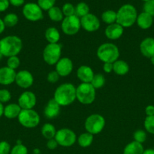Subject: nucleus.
<instances>
[{
  "instance_id": "1",
  "label": "nucleus",
  "mask_w": 154,
  "mask_h": 154,
  "mask_svg": "<svg viewBox=\"0 0 154 154\" xmlns=\"http://www.w3.org/2000/svg\"><path fill=\"white\" fill-rule=\"evenodd\" d=\"M53 99L60 107L69 106L76 99V87L71 83H63L57 87Z\"/></svg>"
},
{
  "instance_id": "2",
  "label": "nucleus",
  "mask_w": 154,
  "mask_h": 154,
  "mask_svg": "<svg viewBox=\"0 0 154 154\" xmlns=\"http://www.w3.org/2000/svg\"><path fill=\"white\" fill-rule=\"evenodd\" d=\"M23 49V42L17 35H8L0 40V52L3 57L18 56Z\"/></svg>"
},
{
  "instance_id": "3",
  "label": "nucleus",
  "mask_w": 154,
  "mask_h": 154,
  "mask_svg": "<svg viewBox=\"0 0 154 154\" xmlns=\"http://www.w3.org/2000/svg\"><path fill=\"white\" fill-rule=\"evenodd\" d=\"M137 11L135 7L131 4H125L121 6L116 11V23L123 28H128L136 23Z\"/></svg>"
},
{
  "instance_id": "4",
  "label": "nucleus",
  "mask_w": 154,
  "mask_h": 154,
  "mask_svg": "<svg viewBox=\"0 0 154 154\" xmlns=\"http://www.w3.org/2000/svg\"><path fill=\"white\" fill-rule=\"evenodd\" d=\"M119 49L113 43H104L98 47L97 50V57L104 63H113L119 60Z\"/></svg>"
},
{
  "instance_id": "5",
  "label": "nucleus",
  "mask_w": 154,
  "mask_h": 154,
  "mask_svg": "<svg viewBox=\"0 0 154 154\" xmlns=\"http://www.w3.org/2000/svg\"><path fill=\"white\" fill-rule=\"evenodd\" d=\"M96 98V90L90 83H81L76 87V99L82 105H91Z\"/></svg>"
},
{
  "instance_id": "6",
  "label": "nucleus",
  "mask_w": 154,
  "mask_h": 154,
  "mask_svg": "<svg viewBox=\"0 0 154 154\" xmlns=\"http://www.w3.org/2000/svg\"><path fill=\"white\" fill-rule=\"evenodd\" d=\"M106 120L102 115L99 114H92L86 118L85 121V129L86 132L91 135L100 134L104 129Z\"/></svg>"
},
{
  "instance_id": "7",
  "label": "nucleus",
  "mask_w": 154,
  "mask_h": 154,
  "mask_svg": "<svg viewBox=\"0 0 154 154\" xmlns=\"http://www.w3.org/2000/svg\"><path fill=\"white\" fill-rule=\"evenodd\" d=\"M18 119L20 124L27 129H33L40 123V116L33 109L21 110Z\"/></svg>"
},
{
  "instance_id": "8",
  "label": "nucleus",
  "mask_w": 154,
  "mask_h": 154,
  "mask_svg": "<svg viewBox=\"0 0 154 154\" xmlns=\"http://www.w3.org/2000/svg\"><path fill=\"white\" fill-rule=\"evenodd\" d=\"M61 53L62 47L60 44H48L44 48L42 57L45 63L53 66L61 58Z\"/></svg>"
},
{
  "instance_id": "9",
  "label": "nucleus",
  "mask_w": 154,
  "mask_h": 154,
  "mask_svg": "<svg viewBox=\"0 0 154 154\" xmlns=\"http://www.w3.org/2000/svg\"><path fill=\"white\" fill-rule=\"evenodd\" d=\"M54 139L57 141L58 145L61 147H69L76 142L77 137L72 129L63 128L57 131Z\"/></svg>"
},
{
  "instance_id": "10",
  "label": "nucleus",
  "mask_w": 154,
  "mask_h": 154,
  "mask_svg": "<svg viewBox=\"0 0 154 154\" xmlns=\"http://www.w3.org/2000/svg\"><path fill=\"white\" fill-rule=\"evenodd\" d=\"M81 29L80 18L76 15L65 17L61 23L62 32L66 35H74Z\"/></svg>"
},
{
  "instance_id": "11",
  "label": "nucleus",
  "mask_w": 154,
  "mask_h": 154,
  "mask_svg": "<svg viewBox=\"0 0 154 154\" xmlns=\"http://www.w3.org/2000/svg\"><path fill=\"white\" fill-rule=\"evenodd\" d=\"M23 15L24 17L31 22H36L43 18V11L38 5L37 3L28 2L23 7Z\"/></svg>"
},
{
  "instance_id": "12",
  "label": "nucleus",
  "mask_w": 154,
  "mask_h": 154,
  "mask_svg": "<svg viewBox=\"0 0 154 154\" xmlns=\"http://www.w3.org/2000/svg\"><path fill=\"white\" fill-rule=\"evenodd\" d=\"M81 27L88 32H94L99 29L101 21L96 15L89 13L83 17L80 18Z\"/></svg>"
},
{
  "instance_id": "13",
  "label": "nucleus",
  "mask_w": 154,
  "mask_h": 154,
  "mask_svg": "<svg viewBox=\"0 0 154 154\" xmlns=\"http://www.w3.org/2000/svg\"><path fill=\"white\" fill-rule=\"evenodd\" d=\"M36 96L31 91H25L20 95L18 98V105L22 110L33 109L36 105Z\"/></svg>"
},
{
  "instance_id": "14",
  "label": "nucleus",
  "mask_w": 154,
  "mask_h": 154,
  "mask_svg": "<svg viewBox=\"0 0 154 154\" xmlns=\"http://www.w3.org/2000/svg\"><path fill=\"white\" fill-rule=\"evenodd\" d=\"M34 82V78L30 72L27 70H21L17 72L15 83L18 87L23 89H28Z\"/></svg>"
},
{
  "instance_id": "15",
  "label": "nucleus",
  "mask_w": 154,
  "mask_h": 154,
  "mask_svg": "<svg viewBox=\"0 0 154 154\" xmlns=\"http://www.w3.org/2000/svg\"><path fill=\"white\" fill-rule=\"evenodd\" d=\"M73 69V63L68 57H63L55 65V71L60 77H66L71 74Z\"/></svg>"
},
{
  "instance_id": "16",
  "label": "nucleus",
  "mask_w": 154,
  "mask_h": 154,
  "mask_svg": "<svg viewBox=\"0 0 154 154\" xmlns=\"http://www.w3.org/2000/svg\"><path fill=\"white\" fill-rule=\"evenodd\" d=\"M17 72L8 66L0 68V84L4 86L11 85L15 82Z\"/></svg>"
},
{
  "instance_id": "17",
  "label": "nucleus",
  "mask_w": 154,
  "mask_h": 154,
  "mask_svg": "<svg viewBox=\"0 0 154 154\" xmlns=\"http://www.w3.org/2000/svg\"><path fill=\"white\" fill-rule=\"evenodd\" d=\"M124 33V28L117 23L107 25L104 30L105 36L110 40H117L122 37Z\"/></svg>"
},
{
  "instance_id": "18",
  "label": "nucleus",
  "mask_w": 154,
  "mask_h": 154,
  "mask_svg": "<svg viewBox=\"0 0 154 154\" xmlns=\"http://www.w3.org/2000/svg\"><path fill=\"white\" fill-rule=\"evenodd\" d=\"M60 106L54 99H50L44 108V115L48 119H54L59 115Z\"/></svg>"
},
{
  "instance_id": "19",
  "label": "nucleus",
  "mask_w": 154,
  "mask_h": 154,
  "mask_svg": "<svg viewBox=\"0 0 154 154\" xmlns=\"http://www.w3.org/2000/svg\"><path fill=\"white\" fill-rule=\"evenodd\" d=\"M140 51L143 57L150 58L154 55V38L147 37L140 44Z\"/></svg>"
},
{
  "instance_id": "20",
  "label": "nucleus",
  "mask_w": 154,
  "mask_h": 154,
  "mask_svg": "<svg viewBox=\"0 0 154 154\" xmlns=\"http://www.w3.org/2000/svg\"><path fill=\"white\" fill-rule=\"evenodd\" d=\"M76 75L82 83H91L95 73L91 68L86 65H83L77 69Z\"/></svg>"
},
{
  "instance_id": "21",
  "label": "nucleus",
  "mask_w": 154,
  "mask_h": 154,
  "mask_svg": "<svg viewBox=\"0 0 154 154\" xmlns=\"http://www.w3.org/2000/svg\"><path fill=\"white\" fill-rule=\"evenodd\" d=\"M136 23L142 29H147L152 26L153 23V17L149 14L143 11L137 15Z\"/></svg>"
},
{
  "instance_id": "22",
  "label": "nucleus",
  "mask_w": 154,
  "mask_h": 154,
  "mask_svg": "<svg viewBox=\"0 0 154 154\" xmlns=\"http://www.w3.org/2000/svg\"><path fill=\"white\" fill-rule=\"evenodd\" d=\"M21 110L22 109H21L18 104H8L4 108V116L8 119L18 118Z\"/></svg>"
},
{
  "instance_id": "23",
  "label": "nucleus",
  "mask_w": 154,
  "mask_h": 154,
  "mask_svg": "<svg viewBox=\"0 0 154 154\" xmlns=\"http://www.w3.org/2000/svg\"><path fill=\"white\" fill-rule=\"evenodd\" d=\"M144 151L143 144L137 141L128 143L123 150V154H143Z\"/></svg>"
},
{
  "instance_id": "24",
  "label": "nucleus",
  "mask_w": 154,
  "mask_h": 154,
  "mask_svg": "<svg viewBox=\"0 0 154 154\" xmlns=\"http://www.w3.org/2000/svg\"><path fill=\"white\" fill-rule=\"evenodd\" d=\"M45 38L48 44H57L60 38V32L55 27H48L45 32Z\"/></svg>"
},
{
  "instance_id": "25",
  "label": "nucleus",
  "mask_w": 154,
  "mask_h": 154,
  "mask_svg": "<svg viewBox=\"0 0 154 154\" xmlns=\"http://www.w3.org/2000/svg\"><path fill=\"white\" fill-rule=\"evenodd\" d=\"M129 72V66L125 61L122 60H116L113 63V72L117 75H125Z\"/></svg>"
},
{
  "instance_id": "26",
  "label": "nucleus",
  "mask_w": 154,
  "mask_h": 154,
  "mask_svg": "<svg viewBox=\"0 0 154 154\" xmlns=\"http://www.w3.org/2000/svg\"><path fill=\"white\" fill-rule=\"evenodd\" d=\"M56 132H57V130L54 125L49 123H45L41 129V133H42V136L47 140L54 138Z\"/></svg>"
},
{
  "instance_id": "27",
  "label": "nucleus",
  "mask_w": 154,
  "mask_h": 154,
  "mask_svg": "<svg viewBox=\"0 0 154 154\" xmlns=\"http://www.w3.org/2000/svg\"><path fill=\"white\" fill-rule=\"evenodd\" d=\"M94 141V135H91L88 132H84V133L81 134L77 138V141H78L79 145L81 147L85 148V147H88L89 146L91 145Z\"/></svg>"
},
{
  "instance_id": "28",
  "label": "nucleus",
  "mask_w": 154,
  "mask_h": 154,
  "mask_svg": "<svg viewBox=\"0 0 154 154\" xmlns=\"http://www.w3.org/2000/svg\"><path fill=\"white\" fill-rule=\"evenodd\" d=\"M48 14L50 20L54 22H60L63 20V14L59 7L54 6L48 11Z\"/></svg>"
},
{
  "instance_id": "29",
  "label": "nucleus",
  "mask_w": 154,
  "mask_h": 154,
  "mask_svg": "<svg viewBox=\"0 0 154 154\" xmlns=\"http://www.w3.org/2000/svg\"><path fill=\"white\" fill-rule=\"evenodd\" d=\"M101 20L104 23L110 25L116 23V12L113 10H107L101 14Z\"/></svg>"
},
{
  "instance_id": "30",
  "label": "nucleus",
  "mask_w": 154,
  "mask_h": 154,
  "mask_svg": "<svg viewBox=\"0 0 154 154\" xmlns=\"http://www.w3.org/2000/svg\"><path fill=\"white\" fill-rule=\"evenodd\" d=\"M89 11H90V8H89V6L88 5V4L81 2L75 5V15H76L78 17L82 18L85 15L88 14Z\"/></svg>"
},
{
  "instance_id": "31",
  "label": "nucleus",
  "mask_w": 154,
  "mask_h": 154,
  "mask_svg": "<svg viewBox=\"0 0 154 154\" xmlns=\"http://www.w3.org/2000/svg\"><path fill=\"white\" fill-rule=\"evenodd\" d=\"M106 79L104 75L101 74H95L90 84L96 90V89H100L104 87Z\"/></svg>"
},
{
  "instance_id": "32",
  "label": "nucleus",
  "mask_w": 154,
  "mask_h": 154,
  "mask_svg": "<svg viewBox=\"0 0 154 154\" xmlns=\"http://www.w3.org/2000/svg\"><path fill=\"white\" fill-rule=\"evenodd\" d=\"M19 18L18 16L14 13H9L5 16L3 21L5 25V26L8 27H13L18 24Z\"/></svg>"
},
{
  "instance_id": "33",
  "label": "nucleus",
  "mask_w": 154,
  "mask_h": 154,
  "mask_svg": "<svg viewBox=\"0 0 154 154\" xmlns=\"http://www.w3.org/2000/svg\"><path fill=\"white\" fill-rule=\"evenodd\" d=\"M143 126L146 132L154 135V116L146 117L144 120Z\"/></svg>"
},
{
  "instance_id": "34",
  "label": "nucleus",
  "mask_w": 154,
  "mask_h": 154,
  "mask_svg": "<svg viewBox=\"0 0 154 154\" xmlns=\"http://www.w3.org/2000/svg\"><path fill=\"white\" fill-rule=\"evenodd\" d=\"M146 131L143 130V129H137L134 132V135H133V138H134V141H137V142L143 144L145 142L146 140Z\"/></svg>"
},
{
  "instance_id": "35",
  "label": "nucleus",
  "mask_w": 154,
  "mask_h": 154,
  "mask_svg": "<svg viewBox=\"0 0 154 154\" xmlns=\"http://www.w3.org/2000/svg\"><path fill=\"white\" fill-rule=\"evenodd\" d=\"M56 0H37V4L42 11H48L54 7Z\"/></svg>"
},
{
  "instance_id": "36",
  "label": "nucleus",
  "mask_w": 154,
  "mask_h": 154,
  "mask_svg": "<svg viewBox=\"0 0 154 154\" xmlns=\"http://www.w3.org/2000/svg\"><path fill=\"white\" fill-rule=\"evenodd\" d=\"M64 17H69L75 15V6L71 3H65L61 8Z\"/></svg>"
},
{
  "instance_id": "37",
  "label": "nucleus",
  "mask_w": 154,
  "mask_h": 154,
  "mask_svg": "<svg viewBox=\"0 0 154 154\" xmlns=\"http://www.w3.org/2000/svg\"><path fill=\"white\" fill-rule=\"evenodd\" d=\"M20 64H21V60L18 56H14V57H10L8 58L7 66L10 69L15 70L19 67Z\"/></svg>"
},
{
  "instance_id": "38",
  "label": "nucleus",
  "mask_w": 154,
  "mask_h": 154,
  "mask_svg": "<svg viewBox=\"0 0 154 154\" xmlns=\"http://www.w3.org/2000/svg\"><path fill=\"white\" fill-rule=\"evenodd\" d=\"M10 154H28V150L23 144H17L11 148Z\"/></svg>"
},
{
  "instance_id": "39",
  "label": "nucleus",
  "mask_w": 154,
  "mask_h": 154,
  "mask_svg": "<svg viewBox=\"0 0 154 154\" xmlns=\"http://www.w3.org/2000/svg\"><path fill=\"white\" fill-rule=\"evenodd\" d=\"M11 99V93L6 89L0 90V102L2 104L9 102Z\"/></svg>"
},
{
  "instance_id": "40",
  "label": "nucleus",
  "mask_w": 154,
  "mask_h": 154,
  "mask_svg": "<svg viewBox=\"0 0 154 154\" xmlns=\"http://www.w3.org/2000/svg\"><path fill=\"white\" fill-rule=\"evenodd\" d=\"M143 11L149 14L153 17H154V0H149L143 4Z\"/></svg>"
},
{
  "instance_id": "41",
  "label": "nucleus",
  "mask_w": 154,
  "mask_h": 154,
  "mask_svg": "<svg viewBox=\"0 0 154 154\" xmlns=\"http://www.w3.org/2000/svg\"><path fill=\"white\" fill-rule=\"evenodd\" d=\"M11 150V145L8 141H0V154H10Z\"/></svg>"
},
{
  "instance_id": "42",
  "label": "nucleus",
  "mask_w": 154,
  "mask_h": 154,
  "mask_svg": "<svg viewBox=\"0 0 154 154\" xmlns=\"http://www.w3.org/2000/svg\"><path fill=\"white\" fill-rule=\"evenodd\" d=\"M59 79H60V75L57 74V72L55 70L51 71L47 75V81L51 84L57 83L59 81Z\"/></svg>"
},
{
  "instance_id": "43",
  "label": "nucleus",
  "mask_w": 154,
  "mask_h": 154,
  "mask_svg": "<svg viewBox=\"0 0 154 154\" xmlns=\"http://www.w3.org/2000/svg\"><path fill=\"white\" fill-rule=\"evenodd\" d=\"M57 146H58V144H57V141H56L54 138L48 140V141H47L46 147H48L49 150H55V149L57 147Z\"/></svg>"
},
{
  "instance_id": "44",
  "label": "nucleus",
  "mask_w": 154,
  "mask_h": 154,
  "mask_svg": "<svg viewBox=\"0 0 154 154\" xmlns=\"http://www.w3.org/2000/svg\"><path fill=\"white\" fill-rule=\"evenodd\" d=\"M10 3L8 0H0V12H4L8 8Z\"/></svg>"
},
{
  "instance_id": "45",
  "label": "nucleus",
  "mask_w": 154,
  "mask_h": 154,
  "mask_svg": "<svg viewBox=\"0 0 154 154\" xmlns=\"http://www.w3.org/2000/svg\"><path fill=\"white\" fill-rule=\"evenodd\" d=\"M103 70L104 71V72L107 74L111 73L112 72H113V63H104V66H103Z\"/></svg>"
},
{
  "instance_id": "46",
  "label": "nucleus",
  "mask_w": 154,
  "mask_h": 154,
  "mask_svg": "<svg viewBox=\"0 0 154 154\" xmlns=\"http://www.w3.org/2000/svg\"><path fill=\"white\" fill-rule=\"evenodd\" d=\"M145 114H146V117L154 116V105H147L145 108Z\"/></svg>"
},
{
  "instance_id": "47",
  "label": "nucleus",
  "mask_w": 154,
  "mask_h": 154,
  "mask_svg": "<svg viewBox=\"0 0 154 154\" xmlns=\"http://www.w3.org/2000/svg\"><path fill=\"white\" fill-rule=\"evenodd\" d=\"M9 3L14 7H20L24 4L25 0H8Z\"/></svg>"
},
{
  "instance_id": "48",
  "label": "nucleus",
  "mask_w": 154,
  "mask_h": 154,
  "mask_svg": "<svg viewBox=\"0 0 154 154\" xmlns=\"http://www.w3.org/2000/svg\"><path fill=\"white\" fill-rule=\"evenodd\" d=\"M5 27L6 26L4 23V21H3V20H2L1 18H0V34H2V33L5 31Z\"/></svg>"
},
{
  "instance_id": "49",
  "label": "nucleus",
  "mask_w": 154,
  "mask_h": 154,
  "mask_svg": "<svg viewBox=\"0 0 154 154\" xmlns=\"http://www.w3.org/2000/svg\"><path fill=\"white\" fill-rule=\"evenodd\" d=\"M143 154H154V149H146L144 150Z\"/></svg>"
},
{
  "instance_id": "50",
  "label": "nucleus",
  "mask_w": 154,
  "mask_h": 154,
  "mask_svg": "<svg viewBox=\"0 0 154 154\" xmlns=\"http://www.w3.org/2000/svg\"><path fill=\"white\" fill-rule=\"evenodd\" d=\"M4 108L5 107L3 105V104L0 102V117L2 115H4Z\"/></svg>"
},
{
  "instance_id": "51",
  "label": "nucleus",
  "mask_w": 154,
  "mask_h": 154,
  "mask_svg": "<svg viewBox=\"0 0 154 154\" xmlns=\"http://www.w3.org/2000/svg\"><path fill=\"white\" fill-rule=\"evenodd\" d=\"M33 153L39 154V153H40V151H39V149H34V150H33Z\"/></svg>"
},
{
  "instance_id": "52",
  "label": "nucleus",
  "mask_w": 154,
  "mask_h": 154,
  "mask_svg": "<svg viewBox=\"0 0 154 154\" xmlns=\"http://www.w3.org/2000/svg\"><path fill=\"white\" fill-rule=\"evenodd\" d=\"M149 60H150L151 63H152V64L154 66V55L152 56V57H150V58H149Z\"/></svg>"
},
{
  "instance_id": "53",
  "label": "nucleus",
  "mask_w": 154,
  "mask_h": 154,
  "mask_svg": "<svg viewBox=\"0 0 154 154\" xmlns=\"http://www.w3.org/2000/svg\"><path fill=\"white\" fill-rule=\"evenodd\" d=\"M3 57H3V55H2V54H1V52H0V61H1Z\"/></svg>"
},
{
  "instance_id": "54",
  "label": "nucleus",
  "mask_w": 154,
  "mask_h": 154,
  "mask_svg": "<svg viewBox=\"0 0 154 154\" xmlns=\"http://www.w3.org/2000/svg\"><path fill=\"white\" fill-rule=\"evenodd\" d=\"M141 1H143V2H146L149 1V0H141Z\"/></svg>"
},
{
  "instance_id": "55",
  "label": "nucleus",
  "mask_w": 154,
  "mask_h": 154,
  "mask_svg": "<svg viewBox=\"0 0 154 154\" xmlns=\"http://www.w3.org/2000/svg\"><path fill=\"white\" fill-rule=\"evenodd\" d=\"M33 154H35V153H33Z\"/></svg>"
},
{
  "instance_id": "56",
  "label": "nucleus",
  "mask_w": 154,
  "mask_h": 154,
  "mask_svg": "<svg viewBox=\"0 0 154 154\" xmlns=\"http://www.w3.org/2000/svg\"><path fill=\"white\" fill-rule=\"evenodd\" d=\"M153 149H154V148H153Z\"/></svg>"
}]
</instances>
